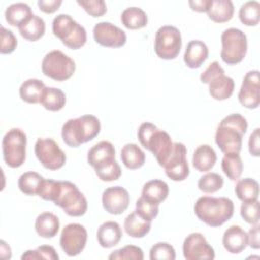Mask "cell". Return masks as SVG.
<instances>
[{"label":"cell","mask_w":260,"mask_h":260,"mask_svg":"<svg viewBox=\"0 0 260 260\" xmlns=\"http://www.w3.org/2000/svg\"><path fill=\"white\" fill-rule=\"evenodd\" d=\"M121 22L128 29H140L147 25L148 18L143 9L139 7H128L121 14Z\"/></svg>","instance_id":"obj_31"},{"label":"cell","mask_w":260,"mask_h":260,"mask_svg":"<svg viewBox=\"0 0 260 260\" xmlns=\"http://www.w3.org/2000/svg\"><path fill=\"white\" fill-rule=\"evenodd\" d=\"M212 0H190L189 5L196 12H207Z\"/></svg>","instance_id":"obj_50"},{"label":"cell","mask_w":260,"mask_h":260,"mask_svg":"<svg viewBox=\"0 0 260 260\" xmlns=\"http://www.w3.org/2000/svg\"><path fill=\"white\" fill-rule=\"evenodd\" d=\"M260 135H259V128H256L250 135L248 145H249V152L251 155L258 157L260 155Z\"/></svg>","instance_id":"obj_47"},{"label":"cell","mask_w":260,"mask_h":260,"mask_svg":"<svg viewBox=\"0 0 260 260\" xmlns=\"http://www.w3.org/2000/svg\"><path fill=\"white\" fill-rule=\"evenodd\" d=\"M101 131V122L93 115H83L69 119L62 126V139L70 147H78L82 143L95 138Z\"/></svg>","instance_id":"obj_4"},{"label":"cell","mask_w":260,"mask_h":260,"mask_svg":"<svg viewBox=\"0 0 260 260\" xmlns=\"http://www.w3.org/2000/svg\"><path fill=\"white\" fill-rule=\"evenodd\" d=\"M235 193L243 202L257 200L259 196V184L251 178L241 179L235 186Z\"/></svg>","instance_id":"obj_34"},{"label":"cell","mask_w":260,"mask_h":260,"mask_svg":"<svg viewBox=\"0 0 260 260\" xmlns=\"http://www.w3.org/2000/svg\"><path fill=\"white\" fill-rule=\"evenodd\" d=\"M121 159L129 170H137L145 162V153L135 143H127L121 149Z\"/></svg>","instance_id":"obj_29"},{"label":"cell","mask_w":260,"mask_h":260,"mask_svg":"<svg viewBox=\"0 0 260 260\" xmlns=\"http://www.w3.org/2000/svg\"><path fill=\"white\" fill-rule=\"evenodd\" d=\"M248 123L241 114H231L224 117L217 126L215 143L223 153H240L243 136L247 132Z\"/></svg>","instance_id":"obj_1"},{"label":"cell","mask_w":260,"mask_h":260,"mask_svg":"<svg viewBox=\"0 0 260 260\" xmlns=\"http://www.w3.org/2000/svg\"><path fill=\"white\" fill-rule=\"evenodd\" d=\"M202 83L208 84L210 95L216 101H224L232 96L235 89V81L224 74V69L217 61H213L200 74Z\"/></svg>","instance_id":"obj_6"},{"label":"cell","mask_w":260,"mask_h":260,"mask_svg":"<svg viewBox=\"0 0 260 260\" xmlns=\"http://www.w3.org/2000/svg\"><path fill=\"white\" fill-rule=\"evenodd\" d=\"M234 12L235 8L231 0H212L207 10V15L212 21L223 23L233 18Z\"/></svg>","instance_id":"obj_26"},{"label":"cell","mask_w":260,"mask_h":260,"mask_svg":"<svg viewBox=\"0 0 260 260\" xmlns=\"http://www.w3.org/2000/svg\"><path fill=\"white\" fill-rule=\"evenodd\" d=\"M158 205L151 203L144 199L142 196L139 197L136 201L135 211L145 220L152 221L158 214Z\"/></svg>","instance_id":"obj_41"},{"label":"cell","mask_w":260,"mask_h":260,"mask_svg":"<svg viewBox=\"0 0 260 260\" xmlns=\"http://www.w3.org/2000/svg\"><path fill=\"white\" fill-rule=\"evenodd\" d=\"M216 159L214 149L208 144H201L193 153L192 164L198 172H208L214 167Z\"/></svg>","instance_id":"obj_24"},{"label":"cell","mask_w":260,"mask_h":260,"mask_svg":"<svg viewBox=\"0 0 260 260\" xmlns=\"http://www.w3.org/2000/svg\"><path fill=\"white\" fill-rule=\"evenodd\" d=\"M234 202L228 197L201 196L194 204L196 216L209 226L222 225L234 215Z\"/></svg>","instance_id":"obj_2"},{"label":"cell","mask_w":260,"mask_h":260,"mask_svg":"<svg viewBox=\"0 0 260 260\" xmlns=\"http://www.w3.org/2000/svg\"><path fill=\"white\" fill-rule=\"evenodd\" d=\"M208 53V48L203 41L192 40L187 44L184 62L189 68H198L206 61Z\"/></svg>","instance_id":"obj_21"},{"label":"cell","mask_w":260,"mask_h":260,"mask_svg":"<svg viewBox=\"0 0 260 260\" xmlns=\"http://www.w3.org/2000/svg\"><path fill=\"white\" fill-rule=\"evenodd\" d=\"M102 203L107 212L110 214L119 215L128 208L130 203V195L123 187H110L103 192Z\"/></svg>","instance_id":"obj_18"},{"label":"cell","mask_w":260,"mask_h":260,"mask_svg":"<svg viewBox=\"0 0 260 260\" xmlns=\"http://www.w3.org/2000/svg\"><path fill=\"white\" fill-rule=\"evenodd\" d=\"M221 169L230 180H238L243 173V161L240 154L224 153L221 159Z\"/></svg>","instance_id":"obj_36"},{"label":"cell","mask_w":260,"mask_h":260,"mask_svg":"<svg viewBox=\"0 0 260 260\" xmlns=\"http://www.w3.org/2000/svg\"><path fill=\"white\" fill-rule=\"evenodd\" d=\"M240 21L247 26H256L260 20V4L258 1H247L239 10Z\"/></svg>","instance_id":"obj_37"},{"label":"cell","mask_w":260,"mask_h":260,"mask_svg":"<svg viewBox=\"0 0 260 260\" xmlns=\"http://www.w3.org/2000/svg\"><path fill=\"white\" fill-rule=\"evenodd\" d=\"M77 4L92 17H101L107 12V5L104 0H77Z\"/></svg>","instance_id":"obj_45"},{"label":"cell","mask_w":260,"mask_h":260,"mask_svg":"<svg viewBox=\"0 0 260 260\" xmlns=\"http://www.w3.org/2000/svg\"><path fill=\"white\" fill-rule=\"evenodd\" d=\"M170 189L166 182L161 180H151L144 184L141 196L147 201L159 205L169 195Z\"/></svg>","instance_id":"obj_25"},{"label":"cell","mask_w":260,"mask_h":260,"mask_svg":"<svg viewBox=\"0 0 260 260\" xmlns=\"http://www.w3.org/2000/svg\"><path fill=\"white\" fill-rule=\"evenodd\" d=\"M144 258L143 251L141 248L134 246V245H128L121 249H118L114 252H112L109 255L110 260H142Z\"/></svg>","instance_id":"obj_40"},{"label":"cell","mask_w":260,"mask_h":260,"mask_svg":"<svg viewBox=\"0 0 260 260\" xmlns=\"http://www.w3.org/2000/svg\"><path fill=\"white\" fill-rule=\"evenodd\" d=\"M87 232L80 223L65 225L60 235V246L66 255L73 257L79 255L85 248Z\"/></svg>","instance_id":"obj_13"},{"label":"cell","mask_w":260,"mask_h":260,"mask_svg":"<svg viewBox=\"0 0 260 260\" xmlns=\"http://www.w3.org/2000/svg\"><path fill=\"white\" fill-rule=\"evenodd\" d=\"M124 229L132 238H143L151 229V221L142 218L136 211L131 212L124 220Z\"/></svg>","instance_id":"obj_28"},{"label":"cell","mask_w":260,"mask_h":260,"mask_svg":"<svg viewBox=\"0 0 260 260\" xmlns=\"http://www.w3.org/2000/svg\"><path fill=\"white\" fill-rule=\"evenodd\" d=\"M32 15L31 8L22 2L13 3L9 5L4 13L5 20L8 24L12 26H19L26 19H28Z\"/></svg>","instance_id":"obj_33"},{"label":"cell","mask_w":260,"mask_h":260,"mask_svg":"<svg viewBox=\"0 0 260 260\" xmlns=\"http://www.w3.org/2000/svg\"><path fill=\"white\" fill-rule=\"evenodd\" d=\"M94 41L107 48H120L126 44L127 36L123 29L108 21H101L93 26Z\"/></svg>","instance_id":"obj_16"},{"label":"cell","mask_w":260,"mask_h":260,"mask_svg":"<svg viewBox=\"0 0 260 260\" xmlns=\"http://www.w3.org/2000/svg\"><path fill=\"white\" fill-rule=\"evenodd\" d=\"M116 151L110 141H100L87 152V161L94 169H100L115 160Z\"/></svg>","instance_id":"obj_19"},{"label":"cell","mask_w":260,"mask_h":260,"mask_svg":"<svg viewBox=\"0 0 260 260\" xmlns=\"http://www.w3.org/2000/svg\"><path fill=\"white\" fill-rule=\"evenodd\" d=\"M52 30L62 44L72 50L83 47L86 43L85 28L68 14L57 15L52 22Z\"/></svg>","instance_id":"obj_5"},{"label":"cell","mask_w":260,"mask_h":260,"mask_svg":"<svg viewBox=\"0 0 260 260\" xmlns=\"http://www.w3.org/2000/svg\"><path fill=\"white\" fill-rule=\"evenodd\" d=\"M0 255L4 259L11 258V249H10L9 245L3 240L0 241Z\"/></svg>","instance_id":"obj_51"},{"label":"cell","mask_w":260,"mask_h":260,"mask_svg":"<svg viewBox=\"0 0 260 260\" xmlns=\"http://www.w3.org/2000/svg\"><path fill=\"white\" fill-rule=\"evenodd\" d=\"M223 186V178L217 173H207L198 181V188L204 193H215Z\"/></svg>","instance_id":"obj_38"},{"label":"cell","mask_w":260,"mask_h":260,"mask_svg":"<svg viewBox=\"0 0 260 260\" xmlns=\"http://www.w3.org/2000/svg\"><path fill=\"white\" fill-rule=\"evenodd\" d=\"M183 255L187 260H212L215 257L213 248L200 233H192L183 243Z\"/></svg>","instance_id":"obj_15"},{"label":"cell","mask_w":260,"mask_h":260,"mask_svg":"<svg viewBox=\"0 0 260 260\" xmlns=\"http://www.w3.org/2000/svg\"><path fill=\"white\" fill-rule=\"evenodd\" d=\"M137 136L140 144L155 156L160 167H164L174 147L169 133L159 130L152 123L145 122L139 126Z\"/></svg>","instance_id":"obj_3"},{"label":"cell","mask_w":260,"mask_h":260,"mask_svg":"<svg viewBox=\"0 0 260 260\" xmlns=\"http://www.w3.org/2000/svg\"><path fill=\"white\" fill-rule=\"evenodd\" d=\"M26 134L19 128L8 130L2 139V153L5 164L12 169L19 168L26 156Z\"/></svg>","instance_id":"obj_9"},{"label":"cell","mask_w":260,"mask_h":260,"mask_svg":"<svg viewBox=\"0 0 260 260\" xmlns=\"http://www.w3.org/2000/svg\"><path fill=\"white\" fill-rule=\"evenodd\" d=\"M149 258L151 260L157 259H167V260H175L176 252L172 245L166 242H159L154 244L149 251Z\"/></svg>","instance_id":"obj_42"},{"label":"cell","mask_w":260,"mask_h":260,"mask_svg":"<svg viewBox=\"0 0 260 260\" xmlns=\"http://www.w3.org/2000/svg\"><path fill=\"white\" fill-rule=\"evenodd\" d=\"M122 230L116 221H106L100 225L96 232V239L101 247L112 248L122 239Z\"/></svg>","instance_id":"obj_22"},{"label":"cell","mask_w":260,"mask_h":260,"mask_svg":"<svg viewBox=\"0 0 260 260\" xmlns=\"http://www.w3.org/2000/svg\"><path fill=\"white\" fill-rule=\"evenodd\" d=\"M18 30L22 38L27 41L36 42L40 40L46 30V24L43 18L32 14L28 19L18 26Z\"/></svg>","instance_id":"obj_27"},{"label":"cell","mask_w":260,"mask_h":260,"mask_svg":"<svg viewBox=\"0 0 260 260\" xmlns=\"http://www.w3.org/2000/svg\"><path fill=\"white\" fill-rule=\"evenodd\" d=\"M240 104L247 109H256L260 104V78L258 70H251L244 76L238 93Z\"/></svg>","instance_id":"obj_17"},{"label":"cell","mask_w":260,"mask_h":260,"mask_svg":"<svg viewBox=\"0 0 260 260\" xmlns=\"http://www.w3.org/2000/svg\"><path fill=\"white\" fill-rule=\"evenodd\" d=\"M220 57L228 65L242 62L247 54V36L239 28L230 27L221 34Z\"/></svg>","instance_id":"obj_7"},{"label":"cell","mask_w":260,"mask_h":260,"mask_svg":"<svg viewBox=\"0 0 260 260\" xmlns=\"http://www.w3.org/2000/svg\"><path fill=\"white\" fill-rule=\"evenodd\" d=\"M187 148L181 142H175L173 151L162 167L166 175L175 182L184 181L189 176L190 170L187 161Z\"/></svg>","instance_id":"obj_14"},{"label":"cell","mask_w":260,"mask_h":260,"mask_svg":"<svg viewBox=\"0 0 260 260\" xmlns=\"http://www.w3.org/2000/svg\"><path fill=\"white\" fill-rule=\"evenodd\" d=\"M222 245L231 254H239L248 246L247 233L240 225H231L222 236Z\"/></svg>","instance_id":"obj_20"},{"label":"cell","mask_w":260,"mask_h":260,"mask_svg":"<svg viewBox=\"0 0 260 260\" xmlns=\"http://www.w3.org/2000/svg\"><path fill=\"white\" fill-rule=\"evenodd\" d=\"M182 48V37L180 30L173 25H162L155 34L154 52L164 60L177 58Z\"/></svg>","instance_id":"obj_11"},{"label":"cell","mask_w":260,"mask_h":260,"mask_svg":"<svg viewBox=\"0 0 260 260\" xmlns=\"http://www.w3.org/2000/svg\"><path fill=\"white\" fill-rule=\"evenodd\" d=\"M17 47V39L10 30L1 26V54H11Z\"/></svg>","instance_id":"obj_46"},{"label":"cell","mask_w":260,"mask_h":260,"mask_svg":"<svg viewBox=\"0 0 260 260\" xmlns=\"http://www.w3.org/2000/svg\"><path fill=\"white\" fill-rule=\"evenodd\" d=\"M94 171H95V174L99 177V179L104 182L116 181L122 175V170L116 159L100 169L94 170Z\"/></svg>","instance_id":"obj_43"},{"label":"cell","mask_w":260,"mask_h":260,"mask_svg":"<svg viewBox=\"0 0 260 260\" xmlns=\"http://www.w3.org/2000/svg\"><path fill=\"white\" fill-rule=\"evenodd\" d=\"M248 245L253 249H259L260 241H259V224H253V226L249 230L248 234Z\"/></svg>","instance_id":"obj_49"},{"label":"cell","mask_w":260,"mask_h":260,"mask_svg":"<svg viewBox=\"0 0 260 260\" xmlns=\"http://www.w3.org/2000/svg\"><path fill=\"white\" fill-rule=\"evenodd\" d=\"M44 178L37 172L23 173L17 182L19 190L25 195H39Z\"/></svg>","instance_id":"obj_35"},{"label":"cell","mask_w":260,"mask_h":260,"mask_svg":"<svg viewBox=\"0 0 260 260\" xmlns=\"http://www.w3.org/2000/svg\"><path fill=\"white\" fill-rule=\"evenodd\" d=\"M75 62L59 50L49 52L42 61L43 73L56 80L65 81L75 72Z\"/></svg>","instance_id":"obj_10"},{"label":"cell","mask_w":260,"mask_h":260,"mask_svg":"<svg viewBox=\"0 0 260 260\" xmlns=\"http://www.w3.org/2000/svg\"><path fill=\"white\" fill-rule=\"evenodd\" d=\"M241 216L244 218V220L247 223L250 224H256L259 221V201H248L243 202L240 209Z\"/></svg>","instance_id":"obj_44"},{"label":"cell","mask_w":260,"mask_h":260,"mask_svg":"<svg viewBox=\"0 0 260 260\" xmlns=\"http://www.w3.org/2000/svg\"><path fill=\"white\" fill-rule=\"evenodd\" d=\"M40 104L48 111L57 112L64 108L66 95L60 88L46 86L42 92Z\"/></svg>","instance_id":"obj_30"},{"label":"cell","mask_w":260,"mask_h":260,"mask_svg":"<svg viewBox=\"0 0 260 260\" xmlns=\"http://www.w3.org/2000/svg\"><path fill=\"white\" fill-rule=\"evenodd\" d=\"M35 154L47 170H59L66 162V154L52 138H38L35 144Z\"/></svg>","instance_id":"obj_12"},{"label":"cell","mask_w":260,"mask_h":260,"mask_svg":"<svg viewBox=\"0 0 260 260\" xmlns=\"http://www.w3.org/2000/svg\"><path fill=\"white\" fill-rule=\"evenodd\" d=\"M55 205L70 216H81L87 210V200L78 187L69 181H60Z\"/></svg>","instance_id":"obj_8"},{"label":"cell","mask_w":260,"mask_h":260,"mask_svg":"<svg viewBox=\"0 0 260 260\" xmlns=\"http://www.w3.org/2000/svg\"><path fill=\"white\" fill-rule=\"evenodd\" d=\"M59 218L52 212H43L38 215L35 222V230L37 234L45 239L54 238L59 232Z\"/></svg>","instance_id":"obj_23"},{"label":"cell","mask_w":260,"mask_h":260,"mask_svg":"<svg viewBox=\"0 0 260 260\" xmlns=\"http://www.w3.org/2000/svg\"><path fill=\"white\" fill-rule=\"evenodd\" d=\"M62 1L61 0H40L38 1V6L40 8L41 11L51 14L54 13L55 11H57L59 9V7L61 6Z\"/></svg>","instance_id":"obj_48"},{"label":"cell","mask_w":260,"mask_h":260,"mask_svg":"<svg viewBox=\"0 0 260 260\" xmlns=\"http://www.w3.org/2000/svg\"><path fill=\"white\" fill-rule=\"evenodd\" d=\"M22 260H39V259H49L58 260L59 255L56 250L49 245H43L38 247L36 250H28L21 255Z\"/></svg>","instance_id":"obj_39"},{"label":"cell","mask_w":260,"mask_h":260,"mask_svg":"<svg viewBox=\"0 0 260 260\" xmlns=\"http://www.w3.org/2000/svg\"><path fill=\"white\" fill-rule=\"evenodd\" d=\"M46 87L45 83L37 78H30L22 82L19 87V95L22 101L27 104H38L44 88Z\"/></svg>","instance_id":"obj_32"}]
</instances>
